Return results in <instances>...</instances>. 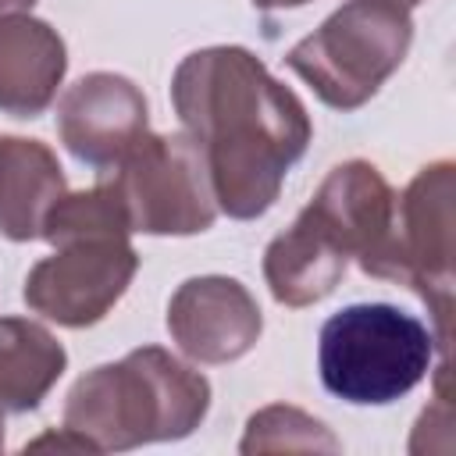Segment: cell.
<instances>
[{
	"label": "cell",
	"mask_w": 456,
	"mask_h": 456,
	"mask_svg": "<svg viewBox=\"0 0 456 456\" xmlns=\"http://www.w3.org/2000/svg\"><path fill=\"white\" fill-rule=\"evenodd\" d=\"M25 449H71V452H96L82 435H75V431H61V435H43V438H36V442H28Z\"/></svg>",
	"instance_id": "obj_15"
},
{
	"label": "cell",
	"mask_w": 456,
	"mask_h": 456,
	"mask_svg": "<svg viewBox=\"0 0 456 456\" xmlns=\"http://www.w3.org/2000/svg\"><path fill=\"white\" fill-rule=\"evenodd\" d=\"M413 39L410 11L392 0H349L299 39L285 64L335 110L363 107L403 64Z\"/></svg>",
	"instance_id": "obj_5"
},
{
	"label": "cell",
	"mask_w": 456,
	"mask_h": 456,
	"mask_svg": "<svg viewBox=\"0 0 456 456\" xmlns=\"http://www.w3.org/2000/svg\"><path fill=\"white\" fill-rule=\"evenodd\" d=\"M171 103L207 157L217 210L239 221L278 200L314 135L299 96L242 46L189 53L171 78Z\"/></svg>",
	"instance_id": "obj_1"
},
{
	"label": "cell",
	"mask_w": 456,
	"mask_h": 456,
	"mask_svg": "<svg viewBox=\"0 0 456 456\" xmlns=\"http://www.w3.org/2000/svg\"><path fill=\"white\" fill-rule=\"evenodd\" d=\"M303 4H310V0H253V7H260V11H285V7H303Z\"/></svg>",
	"instance_id": "obj_17"
},
{
	"label": "cell",
	"mask_w": 456,
	"mask_h": 456,
	"mask_svg": "<svg viewBox=\"0 0 456 456\" xmlns=\"http://www.w3.org/2000/svg\"><path fill=\"white\" fill-rule=\"evenodd\" d=\"M456 167L449 160H435L417 171L403 196H395L392 235L381 278L410 285L435 317V342L442 360L452 349V224H456Z\"/></svg>",
	"instance_id": "obj_7"
},
{
	"label": "cell",
	"mask_w": 456,
	"mask_h": 456,
	"mask_svg": "<svg viewBox=\"0 0 456 456\" xmlns=\"http://www.w3.org/2000/svg\"><path fill=\"white\" fill-rule=\"evenodd\" d=\"M395 192L367 160H346L328 171L303 214L264 253L271 296L285 306H310L335 292L349 256L381 278L392 235Z\"/></svg>",
	"instance_id": "obj_2"
},
{
	"label": "cell",
	"mask_w": 456,
	"mask_h": 456,
	"mask_svg": "<svg viewBox=\"0 0 456 456\" xmlns=\"http://www.w3.org/2000/svg\"><path fill=\"white\" fill-rule=\"evenodd\" d=\"M246 456L253 452H338V438L296 406H264L249 417L239 442Z\"/></svg>",
	"instance_id": "obj_14"
},
{
	"label": "cell",
	"mask_w": 456,
	"mask_h": 456,
	"mask_svg": "<svg viewBox=\"0 0 456 456\" xmlns=\"http://www.w3.org/2000/svg\"><path fill=\"white\" fill-rule=\"evenodd\" d=\"M435 338L392 303H353L321 328L317 363L331 395L353 406H385L417 388L431 367Z\"/></svg>",
	"instance_id": "obj_4"
},
{
	"label": "cell",
	"mask_w": 456,
	"mask_h": 456,
	"mask_svg": "<svg viewBox=\"0 0 456 456\" xmlns=\"http://www.w3.org/2000/svg\"><path fill=\"white\" fill-rule=\"evenodd\" d=\"M36 0H0V18H11V14H25L32 11Z\"/></svg>",
	"instance_id": "obj_16"
},
{
	"label": "cell",
	"mask_w": 456,
	"mask_h": 456,
	"mask_svg": "<svg viewBox=\"0 0 456 456\" xmlns=\"http://www.w3.org/2000/svg\"><path fill=\"white\" fill-rule=\"evenodd\" d=\"M68 57L64 39L39 18H0V110L36 118L57 96Z\"/></svg>",
	"instance_id": "obj_11"
},
{
	"label": "cell",
	"mask_w": 456,
	"mask_h": 456,
	"mask_svg": "<svg viewBox=\"0 0 456 456\" xmlns=\"http://www.w3.org/2000/svg\"><path fill=\"white\" fill-rule=\"evenodd\" d=\"M25 278V303L64 328H89L110 314L139 271L128 235H78L53 246Z\"/></svg>",
	"instance_id": "obj_8"
},
{
	"label": "cell",
	"mask_w": 456,
	"mask_h": 456,
	"mask_svg": "<svg viewBox=\"0 0 456 456\" xmlns=\"http://www.w3.org/2000/svg\"><path fill=\"white\" fill-rule=\"evenodd\" d=\"M392 4H399V7H413V4H420V0H392Z\"/></svg>",
	"instance_id": "obj_18"
},
{
	"label": "cell",
	"mask_w": 456,
	"mask_h": 456,
	"mask_svg": "<svg viewBox=\"0 0 456 456\" xmlns=\"http://www.w3.org/2000/svg\"><path fill=\"white\" fill-rule=\"evenodd\" d=\"M0 449H4V410H0Z\"/></svg>",
	"instance_id": "obj_19"
},
{
	"label": "cell",
	"mask_w": 456,
	"mask_h": 456,
	"mask_svg": "<svg viewBox=\"0 0 456 456\" xmlns=\"http://www.w3.org/2000/svg\"><path fill=\"white\" fill-rule=\"evenodd\" d=\"M264 317L249 289L224 274H203L178 285L167 303V331L196 363H232L260 338Z\"/></svg>",
	"instance_id": "obj_9"
},
{
	"label": "cell",
	"mask_w": 456,
	"mask_h": 456,
	"mask_svg": "<svg viewBox=\"0 0 456 456\" xmlns=\"http://www.w3.org/2000/svg\"><path fill=\"white\" fill-rule=\"evenodd\" d=\"M64 196V171L39 139L0 135V235L28 242L43 235L46 210Z\"/></svg>",
	"instance_id": "obj_12"
},
{
	"label": "cell",
	"mask_w": 456,
	"mask_h": 456,
	"mask_svg": "<svg viewBox=\"0 0 456 456\" xmlns=\"http://www.w3.org/2000/svg\"><path fill=\"white\" fill-rule=\"evenodd\" d=\"M107 171L132 232L196 235L217 217L207 157L189 132H142Z\"/></svg>",
	"instance_id": "obj_6"
},
{
	"label": "cell",
	"mask_w": 456,
	"mask_h": 456,
	"mask_svg": "<svg viewBox=\"0 0 456 456\" xmlns=\"http://www.w3.org/2000/svg\"><path fill=\"white\" fill-rule=\"evenodd\" d=\"M64 346L36 321L0 317V410H36L64 374Z\"/></svg>",
	"instance_id": "obj_13"
},
{
	"label": "cell",
	"mask_w": 456,
	"mask_h": 456,
	"mask_svg": "<svg viewBox=\"0 0 456 456\" xmlns=\"http://www.w3.org/2000/svg\"><path fill=\"white\" fill-rule=\"evenodd\" d=\"M57 132L71 157L107 171L146 132V100L125 75H82L57 103Z\"/></svg>",
	"instance_id": "obj_10"
},
{
	"label": "cell",
	"mask_w": 456,
	"mask_h": 456,
	"mask_svg": "<svg viewBox=\"0 0 456 456\" xmlns=\"http://www.w3.org/2000/svg\"><path fill=\"white\" fill-rule=\"evenodd\" d=\"M210 410V381L160 346H142L118 363L82 374L64 403V428L96 452L175 442L192 435Z\"/></svg>",
	"instance_id": "obj_3"
}]
</instances>
